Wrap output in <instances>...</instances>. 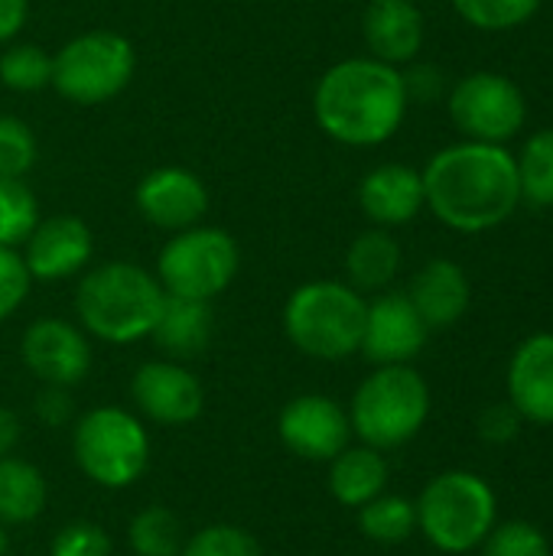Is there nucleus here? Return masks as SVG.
Segmentation results:
<instances>
[{"mask_svg":"<svg viewBox=\"0 0 553 556\" xmlns=\"http://www.w3.org/2000/svg\"><path fill=\"white\" fill-rule=\"evenodd\" d=\"M404 114L407 88L401 72L372 55L329 65L313 91L319 130L345 147H378L391 140Z\"/></svg>","mask_w":553,"mask_h":556,"instance_id":"nucleus-2","label":"nucleus"},{"mask_svg":"<svg viewBox=\"0 0 553 556\" xmlns=\"http://www.w3.org/2000/svg\"><path fill=\"white\" fill-rule=\"evenodd\" d=\"M388 485V463L381 450L372 446H345L329 463V492L345 508H362L378 498Z\"/></svg>","mask_w":553,"mask_h":556,"instance_id":"nucleus-22","label":"nucleus"},{"mask_svg":"<svg viewBox=\"0 0 553 556\" xmlns=\"http://www.w3.org/2000/svg\"><path fill=\"white\" fill-rule=\"evenodd\" d=\"M417 528L437 551L466 554L495 528V492L473 472H443L417 498Z\"/></svg>","mask_w":553,"mask_h":556,"instance_id":"nucleus-8","label":"nucleus"},{"mask_svg":"<svg viewBox=\"0 0 553 556\" xmlns=\"http://www.w3.org/2000/svg\"><path fill=\"white\" fill-rule=\"evenodd\" d=\"M368 303L342 280L300 283L284 303V332L290 345L319 362H342L359 352Z\"/></svg>","mask_w":553,"mask_h":556,"instance_id":"nucleus-4","label":"nucleus"},{"mask_svg":"<svg viewBox=\"0 0 553 556\" xmlns=\"http://www.w3.org/2000/svg\"><path fill=\"white\" fill-rule=\"evenodd\" d=\"M424 205V176L404 163H381L359 182V208L378 228L407 225Z\"/></svg>","mask_w":553,"mask_h":556,"instance_id":"nucleus-17","label":"nucleus"},{"mask_svg":"<svg viewBox=\"0 0 553 556\" xmlns=\"http://www.w3.org/2000/svg\"><path fill=\"white\" fill-rule=\"evenodd\" d=\"M430 414V388L411 365H381L372 371L349 407L352 433L372 450L411 443Z\"/></svg>","mask_w":553,"mask_h":556,"instance_id":"nucleus-5","label":"nucleus"},{"mask_svg":"<svg viewBox=\"0 0 553 556\" xmlns=\"http://www.w3.org/2000/svg\"><path fill=\"white\" fill-rule=\"evenodd\" d=\"M518 163V182H521V199H528L531 205L551 208L553 205V127L551 130H538Z\"/></svg>","mask_w":553,"mask_h":556,"instance_id":"nucleus-28","label":"nucleus"},{"mask_svg":"<svg viewBox=\"0 0 553 556\" xmlns=\"http://www.w3.org/2000/svg\"><path fill=\"white\" fill-rule=\"evenodd\" d=\"M407 296L427 323V329H447L460 323L469 309V280L460 264L433 257L414 274Z\"/></svg>","mask_w":553,"mask_h":556,"instance_id":"nucleus-20","label":"nucleus"},{"mask_svg":"<svg viewBox=\"0 0 553 556\" xmlns=\"http://www.w3.org/2000/svg\"><path fill=\"white\" fill-rule=\"evenodd\" d=\"M7 547H10V541H7V525H0V556H7Z\"/></svg>","mask_w":553,"mask_h":556,"instance_id":"nucleus-41","label":"nucleus"},{"mask_svg":"<svg viewBox=\"0 0 553 556\" xmlns=\"http://www.w3.org/2000/svg\"><path fill=\"white\" fill-rule=\"evenodd\" d=\"M212 329H215L212 303L166 296L163 300V309L156 316V326L150 332V339L156 342V349L166 358L186 362V358H196V355H202L209 349Z\"/></svg>","mask_w":553,"mask_h":556,"instance_id":"nucleus-21","label":"nucleus"},{"mask_svg":"<svg viewBox=\"0 0 553 556\" xmlns=\"http://www.w3.org/2000/svg\"><path fill=\"white\" fill-rule=\"evenodd\" d=\"M163 300L166 293L156 274L130 261H108L81 274L75 287V316L88 336L108 345H130L150 339Z\"/></svg>","mask_w":553,"mask_h":556,"instance_id":"nucleus-3","label":"nucleus"},{"mask_svg":"<svg viewBox=\"0 0 553 556\" xmlns=\"http://www.w3.org/2000/svg\"><path fill=\"white\" fill-rule=\"evenodd\" d=\"M134 208L160 231H186L209 212L205 182L186 166H156L134 189Z\"/></svg>","mask_w":553,"mask_h":556,"instance_id":"nucleus-14","label":"nucleus"},{"mask_svg":"<svg viewBox=\"0 0 553 556\" xmlns=\"http://www.w3.org/2000/svg\"><path fill=\"white\" fill-rule=\"evenodd\" d=\"M127 544L137 556H179L186 547V531L176 511L163 505H150L130 518Z\"/></svg>","mask_w":553,"mask_h":556,"instance_id":"nucleus-25","label":"nucleus"},{"mask_svg":"<svg viewBox=\"0 0 553 556\" xmlns=\"http://www.w3.org/2000/svg\"><path fill=\"white\" fill-rule=\"evenodd\" d=\"M130 397L137 410L160 427H186L205 407L199 378L173 358L143 362L130 378Z\"/></svg>","mask_w":553,"mask_h":556,"instance_id":"nucleus-13","label":"nucleus"},{"mask_svg":"<svg viewBox=\"0 0 553 556\" xmlns=\"http://www.w3.org/2000/svg\"><path fill=\"white\" fill-rule=\"evenodd\" d=\"M36 137L26 121L3 114L0 117V179H26L36 166Z\"/></svg>","mask_w":553,"mask_h":556,"instance_id":"nucleus-32","label":"nucleus"},{"mask_svg":"<svg viewBox=\"0 0 553 556\" xmlns=\"http://www.w3.org/2000/svg\"><path fill=\"white\" fill-rule=\"evenodd\" d=\"M95 238L91 228L78 215H52L39 218L33 235L26 238L20 257L33 280H68L91 264Z\"/></svg>","mask_w":553,"mask_h":556,"instance_id":"nucleus-16","label":"nucleus"},{"mask_svg":"<svg viewBox=\"0 0 553 556\" xmlns=\"http://www.w3.org/2000/svg\"><path fill=\"white\" fill-rule=\"evenodd\" d=\"M0 81L16 94H33L52 85V52L36 42H13L0 52Z\"/></svg>","mask_w":553,"mask_h":556,"instance_id":"nucleus-27","label":"nucleus"},{"mask_svg":"<svg viewBox=\"0 0 553 556\" xmlns=\"http://www.w3.org/2000/svg\"><path fill=\"white\" fill-rule=\"evenodd\" d=\"M521 430V414L512 404H495L479 417V437L489 443H512Z\"/></svg>","mask_w":553,"mask_h":556,"instance_id":"nucleus-37","label":"nucleus"},{"mask_svg":"<svg viewBox=\"0 0 553 556\" xmlns=\"http://www.w3.org/2000/svg\"><path fill=\"white\" fill-rule=\"evenodd\" d=\"M420 176L427 208L443 225L466 235L508 222L521 202L518 163L502 143H453L440 150Z\"/></svg>","mask_w":553,"mask_h":556,"instance_id":"nucleus-1","label":"nucleus"},{"mask_svg":"<svg viewBox=\"0 0 553 556\" xmlns=\"http://www.w3.org/2000/svg\"><path fill=\"white\" fill-rule=\"evenodd\" d=\"M33 414L42 427H65L72 424L75 417V404H72V394L68 388H52V384H42L36 401H33Z\"/></svg>","mask_w":553,"mask_h":556,"instance_id":"nucleus-36","label":"nucleus"},{"mask_svg":"<svg viewBox=\"0 0 553 556\" xmlns=\"http://www.w3.org/2000/svg\"><path fill=\"white\" fill-rule=\"evenodd\" d=\"M401 78H404V88H407V101L411 98H433L440 91V72L430 68V65H417Z\"/></svg>","mask_w":553,"mask_h":556,"instance_id":"nucleus-39","label":"nucleus"},{"mask_svg":"<svg viewBox=\"0 0 553 556\" xmlns=\"http://www.w3.org/2000/svg\"><path fill=\"white\" fill-rule=\"evenodd\" d=\"M525 114L521 88L495 72H473L450 94V117L469 140L479 143H502L515 137Z\"/></svg>","mask_w":553,"mask_h":556,"instance_id":"nucleus-10","label":"nucleus"},{"mask_svg":"<svg viewBox=\"0 0 553 556\" xmlns=\"http://www.w3.org/2000/svg\"><path fill=\"white\" fill-rule=\"evenodd\" d=\"M280 443L306 463H332L352 440L349 414L326 394H300L277 417Z\"/></svg>","mask_w":553,"mask_h":556,"instance_id":"nucleus-12","label":"nucleus"},{"mask_svg":"<svg viewBox=\"0 0 553 556\" xmlns=\"http://www.w3.org/2000/svg\"><path fill=\"white\" fill-rule=\"evenodd\" d=\"M482 556H551L544 534L528 521L492 528L482 541Z\"/></svg>","mask_w":553,"mask_h":556,"instance_id":"nucleus-33","label":"nucleus"},{"mask_svg":"<svg viewBox=\"0 0 553 556\" xmlns=\"http://www.w3.org/2000/svg\"><path fill=\"white\" fill-rule=\"evenodd\" d=\"M179 556H264L257 538L238 525H209L186 538Z\"/></svg>","mask_w":553,"mask_h":556,"instance_id":"nucleus-30","label":"nucleus"},{"mask_svg":"<svg viewBox=\"0 0 553 556\" xmlns=\"http://www.w3.org/2000/svg\"><path fill=\"white\" fill-rule=\"evenodd\" d=\"M362 36L372 59L398 68L404 62H414L424 46V13L414 0H368Z\"/></svg>","mask_w":553,"mask_h":556,"instance_id":"nucleus-18","label":"nucleus"},{"mask_svg":"<svg viewBox=\"0 0 553 556\" xmlns=\"http://www.w3.org/2000/svg\"><path fill=\"white\" fill-rule=\"evenodd\" d=\"M23 437V427H20V417L7 407H0V459L3 456H13L16 443Z\"/></svg>","mask_w":553,"mask_h":556,"instance_id":"nucleus-40","label":"nucleus"},{"mask_svg":"<svg viewBox=\"0 0 553 556\" xmlns=\"http://www.w3.org/2000/svg\"><path fill=\"white\" fill-rule=\"evenodd\" d=\"M29 20V0H0V42L20 36Z\"/></svg>","mask_w":553,"mask_h":556,"instance_id":"nucleus-38","label":"nucleus"},{"mask_svg":"<svg viewBox=\"0 0 553 556\" xmlns=\"http://www.w3.org/2000/svg\"><path fill=\"white\" fill-rule=\"evenodd\" d=\"M427 323L414 309L407 293H381L368 303L365 332L359 352L381 365H407L427 345Z\"/></svg>","mask_w":553,"mask_h":556,"instance_id":"nucleus-15","label":"nucleus"},{"mask_svg":"<svg viewBox=\"0 0 553 556\" xmlns=\"http://www.w3.org/2000/svg\"><path fill=\"white\" fill-rule=\"evenodd\" d=\"M29 283H33V277H29L20 251L0 244V323L10 319L23 306V300L29 296Z\"/></svg>","mask_w":553,"mask_h":556,"instance_id":"nucleus-35","label":"nucleus"},{"mask_svg":"<svg viewBox=\"0 0 553 556\" xmlns=\"http://www.w3.org/2000/svg\"><path fill=\"white\" fill-rule=\"evenodd\" d=\"M460 16L479 29H512L531 20L541 7V0H453Z\"/></svg>","mask_w":553,"mask_h":556,"instance_id":"nucleus-31","label":"nucleus"},{"mask_svg":"<svg viewBox=\"0 0 553 556\" xmlns=\"http://www.w3.org/2000/svg\"><path fill=\"white\" fill-rule=\"evenodd\" d=\"M401 270V244L388 228L362 231L345 251V277L359 293H381Z\"/></svg>","mask_w":553,"mask_h":556,"instance_id":"nucleus-23","label":"nucleus"},{"mask_svg":"<svg viewBox=\"0 0 553 556\" xmlns=\"http://www.w3.org/2000/svg\"><path fill=\"white\" fill-rule=\"evenodd\" d=\"M20 358L39 384L72 391L91 371V342L81 326L42 316L26 326L20 339Z\"/></svg>","mask_w":553,"mask_h":556,"instance_id":"nucleus-11","label":"nucleus"},{"mask_svg":"<svg viewBox=\"0 0 553 556\" xmlns=\"http://www.w3.org/2000/svg\"><path fill=\"white\" fill-rule=\"evenodd\" d=\"M359 528L375 544H404L417 528V505L401 495H378L359 508Z\"/></svg>","mask_w":553,"mask_h":556,"instance_id":"nucleus-26","label":"nucleus"},{"mask_svg":"<svg viewBox=\"0 0 553 556\" xmlns=\"http://www.w3.org/2000/svg\"><path fill=\"white\" fill-rule=\"evenodd\" d=\"M512 407L521 420L553 424V336L541 332L521 342L508 368Z\"/></svg>","mask_w":553,"mask_h":556,"instance_id":"nucleus-19","label":"nucleus"},{"mask_svg":"<svg viewBox=\"0 0 553 556\" xmlns=\"http://www.w3.org/2000/svg\"><path fill=\"white\" fill-rule=\"evenodd\" d=\"M49 556H111V538L101 525L72 521L52 538Z\"/></svg>","mask_w":553,"mask_h":556,"instance_id":"nucleus-34","label":"nucleus"},{"mask_svg":"<svg viewBox=\"0 0 553 556\" xmlns=\"http://www.w3.org/2000/svg\"><path fill=\"white\" fill-rule=\"evenodd\" d=\"M39 225V202L26 179H0V244L23 248Z\"/></svg>","mask_w":553,"mask_h":556,"instance_id":"nucleus-29","label":"nucleus"},{"mask_svg":"<svg viewBox=\"0 0 553 556\" xmlns=\"http://www.w3.org/2000/svg\"><path fill=\"white\" fill-rule=\"evenodd\" d=\"M241 251L225 228L192 225L163 244L156 257V280L166 296L212 303L235 283Z\"/></svg>","mask_w":553,"mask_h":556,"instance_id":"nucleus-9","label":"nucleus"},{"mask_svg":"<svg viewBox=\"0 0 553 556\" xmlns=\"http://www.w3.org/2000/svg\"><path fill=\"white\" fill-rule=\"evenodd\" d=\"M137 72L134 42L114 29H85L52 55V85L65 101L95 108L117 98Z\"/></svg>","mask_w":553,"mask_h":556,"instance_id":"nucleus-7","label":"nucleus"},{"mask_svg":"<svg viewBox=\"0 0 553 556\" xmlns=\"http://www.w3.org/2000/svg\"><path fill=\"white\" fill-rule=\"evenodd\" d=\"M72 456L98 489H130L150 466V437L124 407H95L72 427Z\"/></svg>","mask_w":553,"mask_h":556,"instance_id":"nucleus-6","label":"nucleus"},{"mask_svg":"<svg viewBox=\"0 0 553 556\" xmlns=\"http://www.w3.org/2000/svg\"><path fill=\"white\" fill-rule=\"evenodd\" d=\"M49 502V485L46 476L20 459V456H3L0 459V525H29L46 511Z\"/></svg>","mask_w":553,"mask_h":556,"instance_id":"nucleus-24","label":"nucleus"}]
</instances>
